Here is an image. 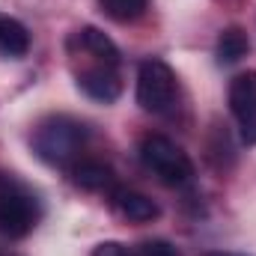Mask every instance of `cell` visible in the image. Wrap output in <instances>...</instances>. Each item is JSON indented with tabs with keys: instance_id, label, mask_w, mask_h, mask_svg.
Instances as JSON below:
<instances>
[{
	"instance_id": "obj_9",
	"label": "cell",
	"mask_w": 256,
	"mask_h": 256,
	"mask_svg": "<svg viewBox=\"0 0 256 256\" xmlns=\"http://www.w3.org/2000/svg\"><path fill=\"white\" fill-rule=\"evenodd\" d=\"M72 179H74V185L84 188V191H98V194L108 191L110 194L116 188L114 170H110L108 164H102V161H80V164H74Z\"/></svg>"
},
{
	"instance_id": "obj_11",
	"label": "cell",
	"mask_w": 256,
	"mask_h": 256,
	"mask_svg": "<svg viewBox=\"0 0 256 256\" xmlns=\"http://www.w3.org/2000/svg\"><path fill=\"white\" fill-rule=\"evenodd\" d=\"M248 51H250V39L242 27H230L220 33V39H218V60L220 63H238L242 57H248Z\"/></svg>"
},
{
	"instance_id": "obj_3",
	"label": "cell",
	"mask_w": 256,
	"mask_h": 256,
	"mask_svg": "<svg viewBox=\"0 0 256 256\" xmlns=\"http://www.w3.org/2000/svg\"><path fill=\"white\" fill-rule=\"evenodd\" d=\"M84 143H86V128L72 116H54V120L42 122L33 137L36 155L54 167H66L80 152Z\"/></svg>"
},
{
	"instance_id": "obj_13",
	"label": "cell",
	"mask_w": 256,
	"mask_h": 256,
	"mask_svg": "<svg viewBox=\"0 0 256 256\" xmlns=\"http://www.w3.org/2000/svg\"><path fill=\"white\" fill-rule=\"evenodd\" d=\"M137 256H179L176 248L170 242H161V238H152V242H143Z\"/></svg>"
},
{
	"instance_id": "obj_2",
	"label": "cell",
	"mask_w": 256,
	"mask_h": 256,
	"mask_svg": "<svg viewBox=\"0 0 256 256\" xmlns=\"http://www.w3.org/2000/svg\"><path fill=\"white\" fill-rule=\"evenodd\" d=\"M39 220V202L15 176L0 173V236L24 238Z\"/></svg>"
},
{
	"instance_id": "obj_15",
	"label": "cell",
	"mask_w": 256,
	"mask_h": 256,
	"mask_svg": "<svg viewBox=\"0 0 256 256\" xmlns=\"http://www.w3.org/2000/svg\"><path fill=\"white\" fill-rule=\"evenodd\" d=\"M206 256H238V254H220V250H212V254H206Z\"/></svg>"
},
{
	"instance_id": "obj_8",
	"label": "cell",
	"mask_w": 256,
	"mask_h": 256,
	"mask_svg": "<svg viewBox=\"0 0 256 256\" xmlns=\"http://www.w3.org/2000/svg\"><path fill=\"white\" fill-rule=\"evenodd\" d=\"M110 202H114V208H116L120 218L134 220V224H149V220H155V218L161 214V208H158L146 194L128 191V188H120V185L110 191Z\"/></svg>"
},
{
	"instance_id": "obj_10",
	"label": "cell",
	"mask_w": 256,
	"mask_h": 256,
	"mask_svg": "<svg viewBox=\"0 0 256 256\" xmlns=\"http://www.w3.org/2000/svg\"><path fill=\"white\" fill-rule=\"evenodd\" d=\"M27 51H30V33H27V27L18 18L0 12V54L18 60Z\"/></svg>"
},
{
	"instance_id": "obj_14",
	"label": "cell",
	"mask_w": 256,
	"mask_h": 256,
	"mask_svg": "<svg viewBox=\"0 0 256 256\" xmlns=\"http://www.w3.org/2000/svg\"><path fill=\"white\" fill-rule=\"evenodd\" d=\"M92 256H131V254H128L120 242H102V244L92 250Z\"/></svg>"
},
{
	"instance_id": "obj_7",
	"label": "cell",
	"mask_w": 256,
	"mask_h": 256,
	"mask_svg": "<svg viewBox=\"0 0 256 256\" xmlns=\"http://www.w3.org/2000/svg\"><path fill=\"white\" fill-rule=\"evenodd\" d=\"M78 90L84 96H90L92 102L110 104V102L120 98L122 80H120L116 68H110V66H84L78 72Z\"/></svg>"
},
{
	"instance_id": "obj_4",
	"label": "cell",
	"mask_w": 256,
	"mask_h": 256,
	"mask_svg": "<svg viewBox=\"0 0 256 256\" xmlns=\"http://www.w3.org/2000/svg\"><path fill=\"white\" fill-rule=\"evenodd\" d=\"M137 104L146 114H167L176 104V74L164 60L149 57L140 63V68H137Z\"/></svg>"
},
{
	"instance_id": "obj_6",
	"label": "cell",
	"mask_w": 256,
	"mask_h": 256,
	"mask_svg": "<svg viewBox=\"0 0 256 256\" xmlns=\"http://www.w3.org/2000/svg\"><path fill=\"white\" fill-rule=\"evenodd\" d=\"M66 45H68V54L72 57H80L84 54L86 60H92L90 66H110V68L120 66V48L98 27H80V30H74Z\"/></svg>"
},
{
	"instance_id": "obj_12",
	"label": "cell",
	"mask_w": 256,
	"mask_h": 256,
	"mask_svg": "<svg viewBox=\"0 0 256 256\" xmlns=\"http://www.w3.org/2000/svg\"><path fill=\"white\" fill-rule=\"evenodd\" d=\"M98 3H102V12L108 18L120 21V24L137 21L146 12V6H149V0H98Z\"/></svg>"
},
{
	"instance_id": "obj_5",
	"label": "cell",
	"mask_w": 256,
	"mask_h": 256,
	"mask_svg": "<svg viewBox=\"0 0 256 256\" xmlns=\"http://www.w3.org/2000/svg\"><path fill=\"white\" fill-rule=\"evenodd\" d=\"M230 110L238 122L242 140L248 146L256 143V72H242L230 84Z\"/></svg>"
},
{
	"instance_id": "obj_1",
	"label": "cell",
	"mask_w": 256,
	"mask_h": 256,
	"mask_svg": "<svg viewBox=\"0 0 256 256\" xmlns=\"http://www.w3.org/2000/svg\"><path fill=\"white\" fill-rule=\"evenodd\" d=\"M140 161L152 176H158L170 188H182L194 179L191 158L164 134H146L140 140Z\"/></svg>"
}]
</instances>
